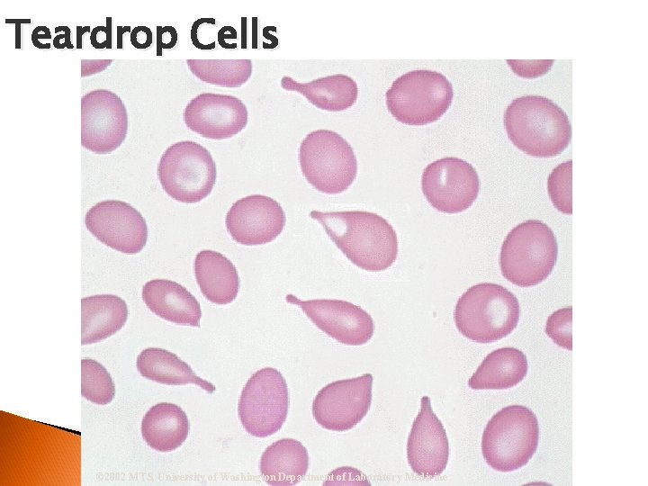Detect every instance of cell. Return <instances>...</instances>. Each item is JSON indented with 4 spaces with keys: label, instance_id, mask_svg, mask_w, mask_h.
I'll return each instance as SVG.
<instances>
[{
    "label": "cell",
    "instance_id": "1",
    "mask_svg": "<svg viewBox=\"0 0 648 486\" xmlns=\"http://www.w3.org/2000/svg\"><path fill=\"white\" fill-rule=\"evenodd\" d=\"M329 238L356 266L370 272L389 268L398 256L392 226L382 216L365 211H311Z\"/></svg>",
    "mask_w": 648,
    "mask_h": 486
},
{
    "label": "cell",
    "instance_id": "2",
    "mask_svg": "<svg viewBox=\"0 0 648 486\" xmlns=\"http://www.w3.org/2000/svg\"><path fill=\"white\" fill-rule=\"evenodd\" d=\"M504 125L510 141L524 153L536 158L559 155L572 138L567 114L553 101L540 95L514 99L504 113Z\"/></svg>",
    "mask_w": 648,
    "mask_h": 486
},
{
    "label": "cell",
    "instance_id": "3",
    "mask_svg": "<svg viewBox=\"0 0 648 486\" xmlns=\"http://www.w3.org/2000/svg\"><path fill=\"white\" fill-rule=\"evenodd\" d=\"M519 313L518 301L511 292L497 284L481 283L461 295L454 317L464 337L489 344L509 335L518 323Z\"/></svg>",
    "mask_w": 648,
    "mask_h": 486
},
{
    "label": "cell",
    "instance_id": "4",
    "mask_svg": "<svg viewBox=\"0 0 648 486\" xmlns=\"http://www.w3.org/2000/svg\"><path fill=\"white\" fill-rule=\"evenodd\" d=\"M558 248L554 233L540 220H526L514 227L500 249L502 275L520 287L535 286L552 273Z\"/></svg>",
    "mask_w": 648,
    "mask_h": 486
},
{
    "label": "cell",
    "instance_id": "5",
    "mask_svg": "<svg viewBox=\"0 0 648 486\" xmlns=\"http://www.w3.org/2000/svg\"><path fill=\"white\" fill-rule=\"evenodd\" d=\"M539 426L535 413L522 405H510L495 413L482 438V452L488 465L499 472L525 466L536 451Z\"/></svg>",
    "mask_w": 648,
    "mask_h": 486
},
{
    "label": "cell",
    "instance_id": "6",
    "mask_svg": "<svg viewBox=\"0 0 648 486\" xmlns=\"http://www.w3.org/2000/svg\"><path fill=\"white\" fill-rule=\"evenodd\" d=\"M454 96L452 84L439 72L418 69L396 78L385 94L390 113L407 125H426L441 118Z\"/></svg>",
    "mask_w": 648,
    "mask_h": 486
},
{
    "label": "cell",
    "instance_id": "7",
    "mask_svg": "<svg viewBox=\"0 0 648 486\" xmlns=\"http://www.w3.org/2000/svg\"><path fill=\"white\" fill-rule=\"evenodd\" d=\"M299 163L307 182L317 191L338 194L346 191L357 174L350 144L330 130H316L301 142Z\"/></svg>",
    "mask_w": 648,
    "mask_h": 486
},
{
    "label": "cell",
    "instance_id": "8",
    "mask_svg": "<svg viewBox=\"0 0 648 486\" xmlns=\"http://www.w3.org/2000/svg\"><path fill=\"white\" fill-rule=\"evenodd\" d=\"M158 176L163 190L174 200L194 203L206 198L217 177L209 150L192 140L169 146L159 160Z\"/></svg>",
    "mask_w": 648,
    "mask_h": 486
},
{
    "label": "cell",
    "instance_id": "9",
    "mask_svg": "<svg viewBox=\"0 0 648 486\" xmlns=\"http://www.w3.org/2000/svg\"><path fill=\"white\" fill-rule=\"evenodd\" d=\"M288 408L286 381L278 370L265 367L253 374L243 387L238 413L249 435L266 437L281 429Z\"/></svg>",
    "mask_w": 648,
    "mask_h": 486
},
{
    "label": "cell",
    "instance_id": "10",
    "mask_svg": "<svg viewBox=\"0 0 648 486\" xmlns=\"http://www.w3.org/2000/svg\"><path fill=\"white\" fill-rule=\"evenodd\" d=\"M421 189L434 209L454 214L472 206L479 194L480 180L476 170L467 161L446 157L425 167Z\"/></svg>",
    "mask_w": 648,
    "mask_h": 486
},
{
    "label": "cell",
    "instance_id": "11",
    "mask_svg": "<svg viewBox=\"0 0 648 486\" xmlns=\"http://www.w3.org/2000/svg\"><path fill=\"white\" fill-rule=\"evenodd\" d=\"M128 113L122 100L107 89H95L81 99V145L95 154H109L124 141Z\"/></svg>",
    "mask_w": 648,
    "mask_h": 486
},
{
    "label": "cell",
    "instance_id": "12",
    "mask_svg": "<svg viewBox=\"0 0 648 486\" xmlns=\"http://www.w3.org/2000/svg\"><path fill=\"white\" fill-rule=\"evenodd\" d=\"M373 375L332 382L319 391L312 401V415L322 428L346 431L367 414L372 403Z\"/></svg>",
    "mask_w": 648,
    "mask_h": 486
},
{
    "label": "cell",
    "instance_id": "13",
    "mask_svg": "<svg viewBox=\"0 0 648 486\" xmlns=\"http://www.w3.org/2000/svg\"><path fill=\"white\" fill-rule=\"evenodd\" d=\"M86 229L101 243L119 252L134 255L146 245L148 228L143 216L130 203L106 200L86 214Z\"/></svg>",
    "mask_w": 648,
    "mask_h": 486
},
{
    "label": "cell",
    "instance_id": "14",
    "mask_svg": "<svg viewBox=\"0 0 648 486\" xmlns=\"http://www.w3.org/2000/svg\"><path fill=\"white\" fill-rule=\"evenodd\" d=\"M285 300L298 305L316 327L343 345L361 346L374 335V323L371 315L349 302L302 301L292 294L286 295Z\"/></svg>",
    "mask_w": 648,
    "mask_h": 486
},
{
    "label": "cell",
    "instance_id": "15",
    "mask_svg": "<svg viewBox=\"0 0 648 486\" xmlns=\"http://www.w3.org/2000/svg\"><path fill=\"white\" fill-rule=\"evenodd\" d=\"M225 225L238 243L257 246L272 242L283 231L285 214L278 202L263 194L236 201L228 211Z\"/></svg>",
    "mask_w": 648,
    "mask_h": 486
},
{
    "label": "cell",
    "instance_id": "16",
    "mask_svg": "<svg viewBox=\"0 0 648 486\" xmlns=\"http://www.w3.org/2000/svg\"><path fill=\"white\" fill-rule=\"evenodd\" d=\"M248 109L230 94L202 93L186 104L183 119L186 127L211 140H225L239 133L248 123Z\"/></svg>",
    "mask_w": 648,
    "mask_h": 486
},
{
    "label": "cell",
    "instance_id": "17",
    "mask_svg": "<svg viewBox=\"0 0 648 486\" xmlns=\"http://www.w3.org/2000/svg\"><path fill=\"white\" fill-rule=\"evenodd\" d=\"M448 457L446 432L432 410L429 397L423 396L408 437L409 465L419 476L435 477L445 471Z\"/></svg>",
    "mask_w": 648,
    "mask_h": 486
},
{
    "label": "cell",
    "instance_id": "18",
    "mask_svg": "<svg viewBox=\"0 0 648 486\" xmlns=\"http://www.w3.org/2000/svg\"><path fill=\"white\" fill-rule=\"evenodd\" d=\"M147 307L161 319L191 327H200L201 306L194 296L180 284L167 279H153L142 288Z\"/></svg>",
    "mask_w": 648,
    "mask_h": 486
},
{
    "label": "cell",
    "instance_id": "19",
    "mask_svg": "<svg viewBox=\"0 0 648 486\" xmlns=\"http://www.w3.org/2000/svg\"><path fill=\"white\" fill-rule=\"evenodd\" d=\"M194 270L197 284L208 301L224 305L236 299L239 278L235 266L225 256L202 250L194 258Z\"/></svg>",
    "mask_w": 648,
    "mask_h": 486
},
{
    "label": "cell",
    "instance_id": "20",
    "mask_svg": "<svg viewBox=\"0 0 648 486\" xmlns=\"http://www.w3.org/2000/svg\"><path fill=\"white\" fill-rule=\"evenodd\" d=\"M309 454L305 446L292 438H283L270 445L261 455L259 469L269 485L297 484L307 473Z\"/></svg>",
    "mask_w": 648,
    "mask_h": 486
},
{
    "label": "cell",
    "instance_id": "21",
    "mask_svg": "<svg viewBox=\"0 0 648 486\" xmlns=\"http://www.w3.org/2000/svg\"><path fill=\"white\" fill-rule=\"evenodd\" d=\"M81 343L99 342L119 331L128 318L126 302L112 294H98L81 300Z\"/></svg>",
    "mask_w": 648,
    "mask_h": 486
},
{
    "label": "cell",
    "instance_id": "22",
    "mask_svg": "<svg viewBox=\"0 0 648 486\" xmlns=\"http://www.w3.org/2000/svg\"><path fill=\"white\" fill-rule=\"evenodd\" d=\"M281 86L286 91L300 93L317 108L328 112L352 107L358 95L357 84L344 74L317 78L309 83H299L290 76H284Z\"/></svg>",
    "mask_w": 648,
    "mask_h": 486
},
{
    "label": "cell",
    "instance_id": "23",
    "mask_svg": "<svg viewBox=\"0 0 648 486\" xmlns=\"http://www.w3.org/2000/svg\"><path fill=\"white\" fill-rule=\"evenodd\" d=\"M189 421L185 412L176 404L160 402L152 406L141 422L145 442L158 452H171L187 438Z\"/></svg>",
    "mask_w": 648,
    "mask_h": 486
},
{
    "label": "cell",
    "instance_id": "24",
    "mask_svg": "<svg viewBox=\"0 0 648 486\" xmlns=\"http://www.w3.org/2000/svg\"><path fill=\"white\" fill-rule=\"evenodd\" d=\"M527 373L525 354L515 347L490 353L468 381L473 390H504L519 383Z\"/></svg>",
    "mask_w": 648,
    "mask_h": 486
},
{
    "label": "cell",
    "instance_id": "25",
    "mask_svg": "<svg viewBox=\"0 0 648 486\" xmlns=\"http://www.w3.org/2000/svg\"><path fill=\"white\" fill-rule=\"evenodd\" d=\"M137 369L141 376L166 385L194 383L209 393L215 392L213 384L197 376L187 363L174 353L148 347L137 357Z\"/></svg>",
    "mask_w": 648,
    "mask_h": 486
},
{
    "label": "cell",
    "instance_id": "26",
    "mask_svg": "<svg viewBox=\"0 0 648 486\" xmlns=\"http://www.w3.org/2000/svg\"><path fill=\"white\" fill-rule=\"evenodd\" d=\"M193 75L221 87H239L252 74L251 59H187Z\"/></svg>",
    "mask_w": 648,
    "mask_h": 486
},
{
    "label": "cell",
    "instance_id": "27",
    "mask_svg": "<svg viewBox=\"0 0 648 486\" xmlns=\"http://www.w3.org/2000/svg\"><path fill=\"white\" fill-rule=\"evenodd\" d=\"M81 394L99 405L110 403L115 394L110 374L103 364L91 358L81 360Z\"/></svg>",
    "mask_w": 648,
    "mask_h": 486
},
{
    "label": "cell",
    "instance_id": "28",
    "mask_svg": "<svg viewBox=\"0 0 648 486\" xmlns=\"http://www.w3.org/2000/svg\"><path fill=\"white\" fill-rule=\"evenodd\" d=\"M572 160L558 165L547 181L548 194L553 204L559 212L569 215L572 212Z\"/></svg>",
    "mask_w": 648,
    "mask_h": 486
},
{
    "label": "cell",
    "instance_id": "29",
    "mask_svg": "<svg viewBox=\"0 0 648 486\" xmlns=\"http://www.w3.org/2000/svg\"><path fill=\"white\" fill-rule=\"evenodd\" d=\"M572 307L559 309L548 317L545 324V333L556 345L572 351Z\"/></svg>",
    "mask_w": 648,
    "mask_h": 486
},
{
    "label": "cell",
    "instance_id": "30",
    "mask_svg": "<svg viewBox=\"0 0 648 486\" xmlns=\"http://www.w3.org/2000/svg\"><path fill=\"white\" fill-rule=\"evenodd\" d=\"M513 71L523 77L533 78L546 73L553 60H507Z\"/></svg>",
    "mask_w": 648,
    "mask_h": 486
},
{
    "label": "cell",
    "instance_id": "31",
    "mask_svg": "<svg viewBox=\"0 0 648 486\" xmlns=\"http://www.w3.org/2000/svg\"><path fill=\"white\" fill-rule=\"evenodd\" d=\"M91 44L97 50L112 49V18H106V26L95 27L90 36Z\"/></svg>",
    "mask_w": 648,
    "mask_h": 486
},
{
    "label": "cell",
    "instance_id": "32",
    "mask_svg": "<svg viewBox=\"0 0 648 486\" xmlns=\"http://www.w3.org/2000/svg\"><path fill=\"white\" fill-rule=\"evenodd\" d=\"M177 41V33L172 26H157V55L161 56L163 50H170Z\"/></svg>",
    "mask_w": 648,
    "mask_h": 486
},
{
    "label": "cell",
    "instance_id": "33",
    "mask_svg": "<svg viewBox=\"0 0 648 486\" xmlns=\"http://www.w3.org/2000/svg\"><path fill=\"white\" fill-rule=\"evenodd\" d=\"M130 42L139 50L148 48L152 43V32L148 27L137 26L130 32Z\"/></svg>",
    "mask_w": 648,
    "mask_h": 486
},
{
    "label": "cell",
    "instance_id": "34",
    "mask_svg": "<svg viewBox=\"0 0 648 486\" xmlns=\"http://www.w3.org/2000/svg\"><path fill=\"white\" fill-rule=\"evenodd\" d=\"M82 65H86V68H82V76H90L101 71H104L107 66H109L112 60V59H104V60H81Z\"/></svg>",
    "mask_w": 648,
    "mask_h": 486
},
{
    "label": "cell",
    "instance_id": "35",
    "mask_svg": "<svg viewBox=\"0 0 648 486\" xmlns=\"http://www.w3.org/2000/svg\"><path fill=\"white\" fill-rule=\"evenodd\" d=\"M61 32V34H58L53 40V45L57 49H73L74 46L70 41L71 31L67 26H58L55 28V32Z\"/></svg>",
    "mask_w": 648,
    "mask_h": 486
},
{
    "label": "cell",
    "instance_id": "36",
    "mask_svg": "<svg viewBox=\"0 0 648 486\" xmlns=\"http://www.w3.org/2000/svg\"><path fill=\"white\" fill-rule=\"evenodd\" d=\"M51 38L50 31L46 26L36 27L32 33V40L35 47L40 49V40H49Z\"/></svg>",
    "mask_w": 648,
    "mask_h": 486
},
{
    "label": "cell",
    "instance_id": "37",
    "mask_svg": "<svg viewBox=\"0 0 648 486\" xmlns=\"http://www.w3.org/2000/svg\"><path fill=\"white\" fill-rule=\"evenodd\" d=\"M89 31H90V27H89V26H86V27L77 26V27H76V34H77V36H76V48H77V49H79V50L82 49V36H83V34H84L85 32H89Z\"/></svg>",
    "mask_w": 648,
    "mask_h": 486
},
{
    "label": "cell",
    "instance_id": "38",
    "mask_svg": "<svg viewBox=\"0 0 648 486\" xmlns=\"http://www.w3.org/2000/svg\"><path fill=\"white\" fill-rule=\"evenodd\" d=\"M130 26H125V27H122V28L121 26H118V28H117V33H118V34H117V39H118L117 47H118L119 50L123 49L122 34H123L124 32H130Z\"/></svg>",
    "mask_w": 648,
    "mask_h": 486
}]
</instances>
